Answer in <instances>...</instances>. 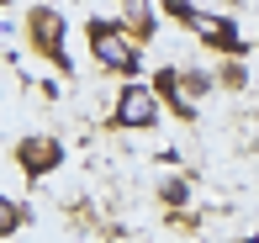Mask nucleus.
I'll return each mask as SVG.
<instances>
[{
  "label": "nucleus",
  "mask_w": 259,
  "mask_h": 243,
  "mask_svg": "<svg viewBox=\"0 0 259 243\" xmlns=\"http://www.w3.org/2000/svg\"><path fill=\"white\" fill-rule=\"evenodd\" d=\"M27 42H32V53H37V59H48L53 69H64V74H74V69H69V21L58 16L53 6H32L27 11Z\"/></svg>",
  "instance_id": "nucleus-2"
},
{
  "label": "nucleus",
  "mask_w": 259,
  "mask_h": 243,
  "mask_svg": "<svg viewBox=\"0 0 259 243\" xmlns=\"http://www.w3.org/2000/svg\"><path fill=\"white\" fill-rule=\"evenodd\" d=\"M159 196H164V206H185V201H191L185 180H164V185H159Z\"/></svg>",
  "instance_id": "nucleus-10"
},
{
  "label": "nucleus",
  "mask_w": 259,
  "mask_h": 243,
  "mask_svg": "<svg viewBox=\"0 0 259 243\" xmlns=\"http://www.w3.org/2000/svg\"><path fill=\"white\" fill-rule=\"evenodd\" d=\"M222 85H243V69L238 64H222Z\"/></svg>",
  "instance_id": "nucleus-11"
},
{
  "label": "nucleus",
  "mask_w": 259,
  "mask_h": 243,
  "mask_svg": "<svg viewBox=\"0 0 259 243\" xmlns=\"http://www.w3.org/2000/svg\"><path fill=\"white\" fill-rule=\"evenodd\" d=\"M201 37H206L217 53H228V59H238V53H243V32H238V21H228V16H206V21H201Z\"/></svg>",
  "instance_id": "nucleus-5"
},
{
  "label": "nucleus",
  "mask_w": 259,
  "mask_h": 243,
  "mask_svg": "<svg viewBox=\"0 0 259 243\" xmlns=\"http://www.w3.org/2000/svg\"><path fill=\"white\" fill-rule=\"evenodd\" d=\"M0 6H6V0H0Z\"/></svg>",
  "instance_id": "nucleus-12"
},
{
  "label": "nucleus",
  "mask_w": 259,
  "mask_h": 243,
  "mask_svg": "<svg viewBox=\"0 0 259 243\" xmlns=\"http://www.w3.org/2000/svg\"><path fill=\"white\" fill-rule=\"evenodd\" d=\"M85 48H90V59H96L106 74L133 79L138 69H143V42H138L133 32L122 27V21H111V16H90V27H85Z\"/></svg>",
  "instance_id": "nucleus-1"
},
{
  "label": "nucleus",
  "mask_w": 259,
  "mask_h": 243,
  "mask_svg": "<svg viewBox=\"0 0 259 243\" xmlns=\"http://www.w3.org/2000/svg\"><path fill=\"white\" fill-rule=\"evenodd\" d=\"M116 6H122V27L133 32L138 42H148L159 32V16H154V0H116Z\"/></svg>",
  "instance_id": "nucleus-7"
},
{
  "label": "nucleus",
  "mask_w": 259,
  "mask_h": 243,
  "mask_svg": "<svg viewBox=\"0 0 259 243\" xmlns=\"http://www.w3.org/2000/svg\"><path fill=\"white\" fill-rule=\"evenodd\" d=\"M21 222H27V206H21L16 196H6V190H0V238H11Z\"/></svg>",
  "instance_id": "nucleus-9"
},
{
  "label": "nucleus",
  "mask_w": 259,
  "mask_h": 243,
  "mask_svg": "<svg viewBox=\"0 0 259 243\" xmlns=\"http://www.w3.org/2000/svg\"><path fill=\"white\" fill-rule=\"evenodd\" d=\"M16 164L27 169L32 180H42V175H53V169L64 164V143H58V137L32 132V137H21V143H16Z\"/></svg>",
  "instance_id": "nucleus-4"
},
{
  "label": "nucleus",
  "mask_w": 259,
  "mask_h": 243,
  "mask_svg": "<svg viewBox=\"0 0 259 243\" xmlns=\"http://www.w3.org/2000/svg\"><path fill=\"white\" fill-rule=\"evenodd\" d=\"M148 90H154V95H159V101H169V111H175V117H180V122H191V117H201V111H196V106H191V101H185V95H180V74H175V69H169V64H164V69H159V74H154V85H148Z\"/></svg>",
  "instance_id": "nucleus-6"
},
{
  "label": "nucleus",
  "mask_w": 259,
  "mask_h": 243,
  "mask_svg": "<svg viewBox=\"0 0 259 243\" xmlns=\"http://www.w3.org/2000/svg\"><path fill=\"white\" fill-rule=\"evenodd\" d=\"M111 122L127 127V132H143V127H154V122H159V95H154L148 85H138V79H127L122 95H116V106H111Z\"/></svg>",
  "instance_id": "nucleus-3"
},
{
  "label": "nucleus",
  "mask_w": 259,
  "mask_h": 243,
  "mask_svg": "<svg viewBox=\"0 0 259 243\" xmlns=\"http://www.w3.org/2000/svg\"><path fill=\"white\" fill-rule=\"evenodd\" d=\"M159 11H164L169 21H180V27H191V32H201V21H206L191 0H159Z\"/></svg>",
  "instance_id": "nucleus-8"
}]
</instances>
